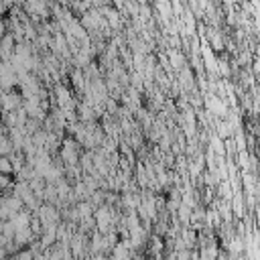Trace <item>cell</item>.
<instances>
[{
	"instance_id": "obj_1",
	"label": "cell",
	"mask_w": 260,
	"mask_h": 260,
	"mask_svg": "<svg viewBox=\"0 0 260 260\" xmlns=\"http://www.w3.org/2000/svg\"><path fill=\"white\" fill-rule=\"evenodd\" d=\"M61 158L65 160L67 167H75L77 162H81V150L75 138H67L61 142Z\"/></svg>"
},
{
	"instance_id": "obj_2",
	"label": "cell",
	"mask_w": 260,
	"mask_h": 260,
	"mask_svg": "<svg viewBox=\"0 0 260 260\" xmlns=\"http://www.w3.org/2000/svg\"><path fill=\"white\" fill-rule=\"evenodd\" d=\"M22 209H26V205H24V201H22L18 195H8V193H6V195L2 197V209H0L2 221L14 217V215L20 213Z\"/></svg>"
},
{
	"instance_id": "obj_3",
	"label": "cell",
	"mask_w": 260,
	"mask_h": 260,
	"mask_svg": "<svg viewBox=\"0 0 260 260\" xmlns=\"http://www.w3.org/2000/svg\"><path fill=\"white\" fill-rule=\"evenodd\" d=\"M205 106L211 110V114H217V116H225V106L215 98V95H209L205 100Z\"/></svg>"
},
{
	"instance_id": "obj_4",
	"label": "cell",
	"mask_w": 260,
	"mask_h": 260,
	"mask_svg": "<svg viewBox=\"0 0 260 260\" xmlns=\"http://www.w3.org/2000/svg\"><path fill=\"white\" fill-rule=\"evenodd\" d=\"M0 169H2V173H4V175L14 173V165H12L10 156H2V158H0Z\"/></svg>"
},
{
	"instance_id": "obj_5",
	"label": "cell",
	"mask_w": 260,
	"mask_h": 260,
	"mask_svg": "<svg viewBox=\"0 0 260 260\" xmlns=\"http://www.w3.org/2000/svg\"><path fill=\"white\" fill-rule=\"evenodd\" d=\"M171 63H173V67H175V69H181L185 61H183V57H181L179 53H175V51H173V53H171Z\"/></svg>"
}]
</instances>
